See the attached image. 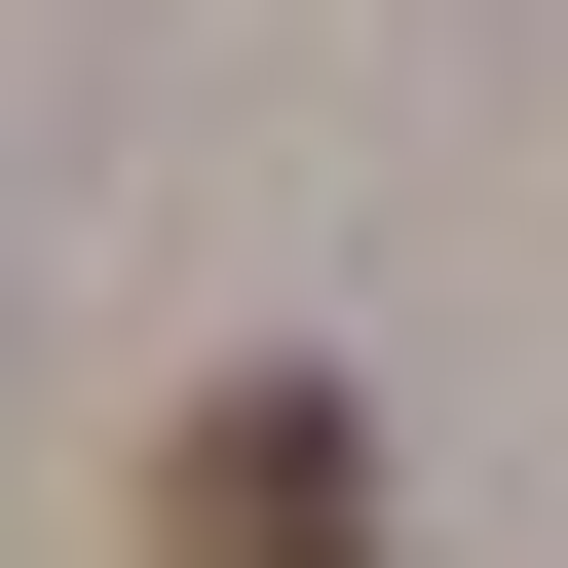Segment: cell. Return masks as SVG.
Wrapping results in <instances>:
<instances>
[{"mask_svg":"<svg viewBox=\"0 0 568 568\" xmlns=\"http://www.w3.org/2000/svg\"><path fill=\"white\" fill-rule=\"evenodd\" d=\"M152 568H379V455H342V379H227V417L152 455Z\"/></svg>","mask_w":568,"mask_h":568,"instance_id":"6da1fadb","label":"cell"}]
</instances>
